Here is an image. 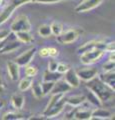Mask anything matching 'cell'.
<instances>
[{
  "instance_id": "6",
  "label": "cell",
  "mask_w": 115,
  "mask_h": 120,
  "mask_svg": "<svg viewBox=\"0 0 115 120\" xmlns=\"http://www.w3.org/2000/svg\"><path fill=\"white\" fill-rule=\"evenodd\" d=\"M36 52V48L35 47H31L30 49L26 50L25 52H23L21 55H19L18 57H16L15 62L17 63L19 66H26L29 63L32 61V59L34 58Z\"/></svg>"
},
{
  "instance_id": "32",
  "label": "cell",
  "mask_w": 115,
  "mask_h": 120,
  "mask_svg": "<svg viewBox=\"0 0 115 120\" xmlns=\"http://www.w3.org/2000/svg\"><path fill=\"white\" fill-rule=\"evenodd\" d=\"M68 69H69V66L67 64H64V63H58L56 71L60 74H64Z\"/></svg>"
},
{
  "instance_id": "5",
  "label": "cell",
  "mask_w": 115,
  "mask_h": 120,
  "mask_svg": "<svg viewBox=\"0 0 115 120\" xmlns=\"http://www.w3.org/2000/svg\"><path fill=\"white\" fill-rule=\"evenodd\" d=\"M102 0H83L82 2L78 4L75 7V12L77 13H83V12H87L89 10H92L96 8L97 6L101 4Z\"/></svg>"
},
{
  "instance_id": "40",
  "label": "cell",
  "mask_w": 115,
  "mask_h": 120,
  "mask_svg": "<svg viewBox=\"0 0 115 120\" xmlns=\"http://www.w3.org/2000/svg\"><path fill=\"white\" fill-rule=\"evenodd\" d=\"M3 92H4V88H3L2 85H0V94H2Z\"/></svg>"
},
{
  "instance_id": "36",
  "label": "cell",
  "mask_w": 115,
  "mask_h": 120,
  "mask_svg": "<svg viewBox=\"0 0 115 120\" xmlns=\"http://www.w3.org/2000/svg\"><path fill=\"white\" fill-rule=\"evenodd\" d=\"M39 55L43 58H47L49 57V53H48V48L47 47H43L39 50Z\"/></svg>"
},
{
  "instance_id": "18",
  "label": "cell",
  "mask_w": 115,
  "mask_h": 120,
  "mask_svg": "<svg viewBox=\"0 0 115 120\" xmlns=\"http://www.w3.org/2000/svg\"><path fill=\"white\" fill-rule=\"evenodd\" d=\"M24 101H25L24 96L21 94H13L12 97H11V104L16 110H20L23 108Z\"/></svg>"
},
{
  "instance_id": "19",
  "label": "cell",
  "mask_w": 115,
  "mask_h": 120,
  "mask_svg": "<svg viewBox=\"0 0 115 120\" xmlns=\"http://www.w3.org/2000/svg\"><path fill=\"white\" fill-rule=\"evenodd\" d=\"M63 76L62 74L58 73L57 71H49L46 70L43 73V81H51V82H55L59 79H61Z\"/></svg>"
},
{
  "instance_id": "37",
  "label": "cell",
  "mask_w": 115,
  "mask_h": 120,
  "mask_svg": "<svg viewBox=\"0 0 115 120\" xmlns=\"http://www.w3.org/2000/svg\"><path fill=\"white\" fill-rule=\"evenodd\" d=\"M77 109H78V107H74V110H71V111L68 112V113L65 115V119H73L74 113L76 112V110H77Z\"/></svg>"
},
{
  "instance_id": "23",
  "label": "cell",
  "mask_w": 115,
  "mask_h": 120,
  "mask_svg": "<svg viewBox=\"0 0 115 120\" xmlns=\"http://www.w3.org/2000/svg\"><path fill=\"white\" fill-rule=\"evenodd\" d=\"M31 85H32V78L26 76L19 82L18 87H19L20 91H26V90H28L29 88L31 87Z\"/></svg>"
},
{
  "instance_id": "20",
  "label": "cell",
  "mask_w": 115,
  "mask_h": 120,
  "mask_svg": "<svg viewBox=\"0 0 115 120\" xmlns=\"http://www.w3.org/2000/svg\"><path fill=\"white\" fill-rule=\"evenodd\" d=\"M91 111L92 110H88V109H79V107H78V109L74 113L73 118L77 120H89L92 118Z\"/></svg>"
},
{
  "instance_id": "35",
  "label": "cell",
  "mask_w": 115,
  "mask_h": 120,
  "mask_svg": "<svg viewBox=\"0 0 115 120\" xmlns=\"http://www.w3.org/2000/svg\"><path fill=\"white\" fill-rule=\"evenodd\" d=\"M57 65H58L57 61H55V60H50V61L48 62V70L49 71H56Z\"/></svg>"
},
{
  "instance_id": "16",
  "label": "cell",
  "mask_w": 115,
  "mask_h": 120,
  "mask_svg": "<svg viewBox=\"0 0 115 120\" xmlns=\"http://www.w3.org/2000/svg\"><path fill=\"white\" fill-rule=\"evenodd\" d=\"M86 101L85 95H74L69 98H66V104H69L72 107H79Z\"/></svg>"
},
{
  "instance_id": "24",
  "label": "cell",
  "mask_w": 115,
  "mask_h": 120,
  "mask_svg": "<svg viewBox=\"0 0 115 120\" xmlns=\"http://www.w3.org/2000/svg\"><path fill=\"white\" fill-rule=\"evenodd\" d=\"M31 89H32V94H33V96H34L35 98H41V97L44 96L40 83H37V82L33 83V82H32Z\"/></svg>"
},
{
  "instance_id": "1",
  "label": "cell",
  "mask_w": 115,
  "mask_h": 120,
  "mask_svg": "<svg viewBox=\"0 0 115 120\" xmlns=\"http://www.w3.org/2000/svg\"><path fill=\"white\" fill-rule=\"evenodd\" d=\"M86 87L93 92L102 103L107 102L114 97V90L104 82H102L97 76L87 81Z\"/></svg>"
},
{
  "instance_id": "12",
  "label": "cell",
  "mask_w": 115,
  "mask_h": 120,
  "mask_svg": "<svg viewBox=\"0 0 115 120\" xmlns=\"http://www.w3.org/2000/svg\"><path fill=\"white\" fill-rule=\"evenodd\" d=\"M71 90H72L71 86L64 79L61 78V79L54 82V86H53L52 90H51V93H52V94H54V93H62V94H65V93L71 91Z\"/></svg>"
},
{
  "instance_id": "22",
  "label": "cell",
  "mask_w": 115,
  "mask_h": 120,
  "mask_svg": "<svg viewBox=\"0 0 115 120\" xmlns=\"http://www.w3.org/2000/svg\"><path fill=\"white\" fill-rule=\"evenodd\" d=\"M85 97H86V100L89 101V103H91L92 105H94V106L100 107L102 105V102L98 99V97L96 96L92 91H90L89 89H88V91H87V95L85 96Z\"/></svg>"
},
{
  "instance_id": "8",
  "label": "cell",
  "mask_w": 115,
  "mask_h": 120,
  "mask_svg": "<svg viewBox=\"0 0 115 120\" xmlns=\"http://www.w3.org/2000/svg\"><path fill=\"white\" fill-rule=\"evenodd\" d=\"M10 34V33H9ZM8 37L9 35L4 39L5 42L2 45H0V54H5V53H11V52L15 51L16 49L20 47V41L19 40H11L9 38L8 41Z\"/></svg>"
},
{
  "instance_id": "7",
  "label": "cell",
  "mask_w": 115,
  "mask_h": 120,
  "mask_svg": "<svg viewBox=\"0 0 115 120\" xmlns=\"http://www.w3.org/2000/svg\"><path fill=\"white\" fill-rule=\"evenodd\" d=\"M79 36V32L76 29H70L66 32H62L60 35L57 36V40L61 44H70L74 42Z\"/></svg>"
},
{
  "instance_id": "29",
  "label": "cell",
  "mask_w": 115,
  "mask_h": 120,
  "mask_svg": "<svg viewBox=\"0 0 115 120\" xmlns=\"http://www.w3.org/2000/svg\"><path fill=\"white\" fill-rule=\"evenodd\" d=\"M25 67V70H24V72H25V75H26L27 77H31L33 78L35 76V75L37 74V72H38V70H37V68L35 66H29V65H26V66H24Z\"/></svg>"
},
{
  "instance_id": "9",
  "label": "cell",
  "mask_w": 115,
  "mask_h": 120,
  "mask_svg": "<svg viewBox=\"0 0 115 120\" xmlns=\"http://www.w3.org/2000/svg\"><path fill=\"white\" fill-rule=\"evenodd\" d=\"M95 48H99V49H102L104 50L106 49V43L103 42V41H100V40H91V41H88V42L84 43L82 46H80L78 48V52L81 54L83 52H86L89 50H92V49H95Z\"/></svg>"
},
{
  "instance_id": "13",
  "label": "cell",
  "mask_w": 115,
  "mask_h": 120,
  "mask_svg": "<svg viewBox=\"0 0 115 120\" xmlns=\"http://www.w3.org/2000/svg\"><path fill=\"white\" fill-rule=\"evenodd\" d=\"M91 119H112L113 114L110 110L99 107L91 111Z\"/></svg>"
},
{
  "instance_id": "25",
  "label": "cell",
  "mask_w": 115,
  "mask_h": 120,
  "mask_svg": "<svg viewBox=\"0 0 115 120\" xmlns=\"http://www.w3.org/2000/svg\"><path fill=\"white\" fill-rule=\"evenodd\" d=\"M50 27H51V32H52V34L56 37L59 36L63 32V26L61 23H59V22H56V21L52 22L50 25Z\"/></svg>"
},
{
  "instance_id": "2",
  "label": "cell",
  "mask_w": 115,
  "mask_h": 120,
  "mask_svg": "<svg viewBox=\"0 0 115 120\" xmlns=\"http://www.w3.org/2000/svg\"><path fill=\"white\" fill-rule=\"evenodd\" d=\"M104 53H105L104 50L99 49V48H95V49H92V50L81 53L80 54V61L84 65L92 64V63L98 61Z\"/></svg>"
},
{
  "instance_id": "34",
  "label": "cell",
  "mask_w": 115,
  "mask_h": 120,
  "mask_svg": "<svg viewBox=\"0 0 115 120\" xmlns=\"http://www.w3.org/2000/svg\"><path fill=\"white\" fill-rule=\"evenodd\" d=\"M62 1H67V0H34V2L42 3V4H51V3H58Z\"/></svg>"
},
{
  "instance_id": "28",
  "label": "cell",
  "mask_w": 115,
  "mask_h": 120,
  "mask_svg": "<svg viewBox=\"0 0 115 120\" xmlns=\"http://www.w3.org/2000/svg\"><path fill=\"white\" fill-rule=\"evenodd\" d=\"M40 85H41V88H42L43 95L45 96V95L48 94V93H51V90H52L53 86H54V82H51V81H43Z\"/></svg>"
},
{
  "instance_id": "14",
  "label": "cell",
  "mask_w": 115,
  "mask_h": 120,
  "mask_svg": "<svg viewBox=\"0 0 115 120\" xmlns=\"http://www.w3.org/2000/svg\"><path fill=\"white\" fill-rule=\"evenodd\" d=\"M98 78L102 82H104L105 84H107L109 87H111L114 90V87H115V73H114V70L113 71H107V72H103L102 74L99 75Z\"/></svg>"
},
{
  "instance_id": "27",
  "label": "cell",
  "mask_w": 115,
  "mask_h": 120,
  "mask_svg": "<svg viewBox=\"0 0 115 120\" xmlns=\"http://www.w3.org/2000/svg\"><path fill=\"white\" fill-rule=\"evenodd\" d=\"M21 113L19 112H8V113H6L3 115L2 119L4 120H19V119H24V117H22Z\"/></svg>"
},
{
  "instance_id": "10",
  "label": "cell",
  "mask_w": 115,
  "mask_h": 120,
  "mask_svg": "<svg viewBox=\"0 0 115 120\" xmlns=\"http://www.w3.org/2000/svg\"><path fill=\"white\" fill-rule=\"evenodd\" d=\"M77 75H78L79 79L83 80V81H89L92 78H94L96 76H98V70L94 68V67H90V68H83V69H79L76 71Z\"/></svg>"
},
{
  "instance_id": "26",
  "label": "cell",
  "mask_w": 115,
  "mask_h": 120,
  "mask_svg": "<svg viewBox=\"0 0 115 120\" xmlns=\"http://www.w3.org/2000/svg\"><path fill=\"white\" fill-rule=\"evenodd\" d=\"M38 34L41 36V37H49L50 35H52L50 25H47V24L41 25L38 28Z\"/></svg>"
},
{
  "instance_id": "4",
  "label": "cell",
  "mask_w": 115,
  "mask_h": 120,
  "mask_svg": "<svg viewBox=\"0 0 115 120\" xmlns=\"http://www.w3.org/2000/svg\"><path fill=\"white\" fill-rule=\"evenodd\" d=\"M65 104H66V98L65 96H63L53 106H51L48 109H45V111L43 112V116H45V118H53L55 116L59 115L62 112V110L64 109Z\"/></svg>"
},
{
  "instance_id": "17",
  "label": "cell",
  "mask_w": 115,
  "mask_h": 120,
  "mask_svg": "<svg viewBox=\"0 0 115 120\" xmlns=\"http://www.w3.org/2000/svg\"><path fill=\"white\" fill-rule=\"evenodd\" d=\"M14 10L15 9H14L10 4H8L3 8V10L0 12V25L4 24L5 22L9 19L10 16L12 15V13L14 12Z\"/></svg>"
},
{
  "instance_id": "3",
  "label": "cell",
  "mask_w": 115,
  "mask_h": 120,
  "mask_svg": "<svg viewBox=\"0 0 115 120\" xmlns=\"http://www.w3.org/2000/svg\"><path fill=\"white\" fill-rule=\"evenodd\" d=\"M30 29H31L30 21H29L28 17L25 16V15L18 16L10 26V30L12 33H16L20 31H30Z\"/></svg>"
},
{
  "instance_id": "33",
  "label": "cell",
  "mask_w": 115,
  "mask_h": 120,
  "mask_svg": "<svg viewBox=\"0 0 115 120\" xmlns=\"http://www.w3.org/2000/svg\"><path fill=\"white\" fill-rule=\"evenodd\" d=\"M48 53H49V57L55 58L59 55V51L57 48H55V47H49L48 48Z\"/></svg>"
},
{
  "instance_id": "39",
  "label": "cell",
  "mask_w": 115,
  "mask_h": 120,
  "mask_svg": "<svg viewBox=\"0 0 115 120\" xmlns=\"http://www.w3.org/2000/svg\"><path fill=\"white\" fill-rule=\"evenodd\" d=\"M9 35L8 30H0V41H2L4 38H6Z\"/></svg>"
},
{
  "instance_id": "41",
  "label": "cell",
  "mask_w": 115,
  "mask_h": 120,
  "mask_svg": "<svg viewBox=\"0 0 115 120\" xmlns=\"http://www.w3.org/2000/svg\"><path fill=\"white\" fill-rule=\"evenodd\" d=\"M3 105H4V102H3V101H0V110H1V108L3 107Z\"/></svg>"
},
{
  "instance_id": "31",
  "label": "cell",
  "mask_w": 115,
  "mask_h": 120,
  "mask_svg": "<svg viewBox=\"0 0 115 120\" xmlns=\"http://www.w3.org/2000/svg\"><path fill=\"white\" fill-rule=\"evenodd\" d=\"M114 61L112 60H107V61L102 65V68L104 72H107V71H113L114 70Z\"/></svg>"
},
{
  "instance_id": "43",
  "label": "cell",
  "mask_w": 115,
  "mask_h": 120,
  "mask_svg": "<svg viewBox=\"0 0 115 120\" xmlns=\"http://www.w3.org/2000/svg\"><path fill=\"white\" fill-rule=\"evenodd\" d=\"M2 2H3V0H0V5L2 4Z\"/></svg>"
},
{
  "instance_id": "42",
  "label": "cell",
  "mask_w": 115,
  "mask_h": 120,
  "mask_svg": "<svg viewBox=\"0 0 115 120\" xmlns=\"http://www.w3.org/2000/svg\"><path fill=\"white\" fill-rule=\"evenodd\" d=\"M0 85H2V79H1V77H0Z\"/></svg>"
},
{
  "instance_id": "38",
  "label": "cell",
  "mask_w": 115,
  "mask_h": 120,
  "mask_svg": "<svg viewBox=\"0 0 115 120\" xmlns=\"http://www.w3.org/2000/svg\"><path fill=\"white\" fill-rule=\"evenodd\" d=\"M107 52H114V42H109L106 43V49Z\"/></svg>"
},
{
  "instance_id": "15",
  "label": "cell",
  "mask_w": 115,
  "mask_h": 120,
  "mask_svg": "<svg viewBox=\"0 0 115 120\" xmlns=\"http://www.w3.org/2000/svg\"><path fill=\"white\" fill-rule=\"evenodd\" d=\"M19 65L15 61H8L7 62V70H8L9 77L11 80L17 81L19 79Z\"/></svg>"
},
{
  "instance_id": "11",
  "label": "cell",
  "mask_w": 115,
  "mask_h": 120,
  "mask_svg": "<svg viewBox=\"0 0 115 120\" xmlns=\"http://www.w3.org/2000/svg\"><path fill=\"white\" fill-rule=\"evenodd\" d=\"M64 80L71 86L72 88H77L80 85V79L77 75L76 71L71 68H69L66 72L64 73Z\"/></svg>"
},
{
  "instance_id": "21",
  "label": "cell",
  "mask_w": 115,
  "mask_h": 120,
  "mask_svg": "<svg viewBox=\"0 0 115 120\" xmlns=\"http://www.w3.org/2000/svg\"><path fill=\"white\" fill-rule=\"evenodd\" d=\"M16 35V38L21 43H31L33 41V36L29 33V31H20L14 33Z\"/></svg>"
},
{
  "instance_id": "30",
  "label": "cell",
  "mask_w": 115,
  "mask_h": 120,
  "mask_svg": "<svg viewBox=\"0 0 115 120\" xmlns=\"http://www.w3.org/2000/svg\"><path fill=\"white\" fill-rule=\"evenodd\" d=\"M29 2H34V0H10L8 4H10L14 9H16L19 6L26 4V3H29Z\"/></svg>"
}]
</instances>
